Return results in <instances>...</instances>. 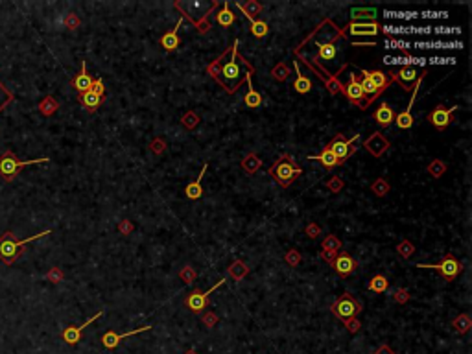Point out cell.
Listing matches in <instances>:
<instances>
[{
	"mask_svg": "<svg viewBox=\"0 0 472 354\" xmlns=\"http://www.w3.org/2000/svg\"><path fill=\"white\" fill-rule=\"evenodd\" d=\"M284 260L290 267H297L301 264V260H303V257H301V253H299L297 249H290L288 253L284 255Z\"/></svg>",
	"mask_w": 472,
	"mask_h": 354,
	"instance_id": "ee69618b",
	"label": "cell"
},
{
	"mask_svg": "<svg viewBox=\"0 0 472 354\" xmlns=\"http://www.w3.org/2000/svg\"><path fill=\"white\" fill-rule=\"evenodd\" d=\"M236 8L242 11L245 17H248V20L251 23V20H255V15H258L262 11V4H258L257 0H249V2H245V4H242V2H236Z\"/></svg>",
	"mask_w": 472,
	"mask_h": 354,
	"instance_id": "4316f807",
	"label": "cell"
},
{
	"mask_svg": "<svg viewBox=\"0 0 472 354\" xmlns=\"http://www.w3.org/2000/svg\"><path fill=\"white\" fill-rule=\"evenodd\" d=\"M363 148H365L373 157L378 159V157H382L387 150H389V140H387L380 131H375L371 137L363 140Z\"/></svg>",
	"mask_w": 472,
	"mask_h": 354,
	"instance_id": "4fadbf2b",
	"label": "cell"
},
{
	"mask_svg": "<svg viewBox=\"0 0 472 354\" xmlns=\"http://www.w3.org/2000/svg\"><path fill=\"white\" fill-rule=\"evenodd\" d=\"M179 277H181V281H183L184 284H192V282L196 281L197 273H196V269H194L192 266H184L183 269L179 272Z\"/></svg>",
	"mask_w": 472,
	"mask_h": 354,
	"instance_id": "7bdbcfd3",
	"label": "cell"
},
{
	"mask_svg": "<svg viewBox=\"0 0 472 354\" xmlns=\"http://www.w3.org/2000/svg\"><path fill=\"white\" fill-rule=\"evenodd\" d=\"M248 273H249V266H245L242 260H234L229 266V277H233L234 281H242Z\"/></svg>",
	"mask_w": 472,
	"mask_h": 354,
	"instance_id": "836d02e7",
	"label": "cell"
},
{
	"mask_svg": "<svg viewBox=\"0 0 472 354\" xmlns=\"http://www.w3.org/2000/svg\"><path fill=\"white\" fill-rule=\"evenodd\" d=\"M353 46H376V43H369V41H363V43H353Z\"/></svg>",
	"mask_w": 472,
	"mask_h": 354,
	"instance_id": "680465c9",
	"label": "cell"
},
{
	"mask_svg": "<svg viewBox=\"0 0 472 354\" xmlns=\"http://www.w3.org/2000/svg\"><path fill=\"white\" fill-rule=\"evenodd\" d=\"M343 92H345V96L348 98L351 103L358 106L360 109H367V100H365V96H363L362 89H360V83H358V79H356V74H348V83L347 85H343Z\"/></svg>",
	"mask_w": 472,
	"mask_h": 354,
	"instance_id": "8fae6325",
	"label": "cell"
},
{
	"mask_svg": "<svg viewBox=\"0 0 472 354\" xmlns=\"http://www.w3.org/2000/svg\"><path fill=\"white\" fill-rule=\"evenodd\" d=\"M321 247H323V251L338 253L339 249H341V240L336 235H326L325 238H323V242H321Z\"/></svg>",
	"mask_w": 472,
	"mask_h": 354,
	"instance_id": "d590c367",
	"label": "cell"
},
{
	"mask_svg": "<svg viewBox=\"0 0 472 354\" xmlns=\"http://www.w3.org/2000/svg\"><path fill=\"white\" fill-rule=\"evenodd\" d=\"M458 109H459L458 106L450 107V109H446L445 106H436L434 111L428 115V120H430V124L434 126L437 131H445L450 126V122H452V115H454Z\"/></svg>",
	"mask_w": 472,
	"mask_h": 354,
	"instance_id": "30bf717a",
	"label": "cell"
},
{
	"mask_svg": "<svg viewBox=\"0 0 472 354\" xmlns=\"http://www.w3.org/2000/svg\"><path fill=\"white\" fill-rule=\"evenodd\" d=\"M409 299H412V295H409V291L406 290V288H397V290L393 291V301H395V303L406 304Z\"/></svg>",
	"mask_w": 472,
	"mask_h": 354,
	"instance_id": "f6af8a7d",
	"label": "cell"
},
{
	"mask_svg": "<svg viewBox=\"0 0 472 354\" xmlns=\"http://www.w3.org/2000/svg\"><path fill=\"white\" fill-rule=\"evenodd\" d=\"M78 101L81 103V107L85 111H89V113H94V111H96L98 107L101 106L104 98L98 96V94H94L92 91H87V92H81V94H78Z\"/></svg>",
	"mask_w": 472,
	"mask_h": 354,
	"instance_id": "603a6c76",
	"label": "cell"
},
{
	"mask_svg": "<svg viewBox=\"0 0 472 354\" xmlns=\"http://www.w3.org/2000/svg\"><path fill=\"white\" fill-rule=\"evenodd\" d=\"M294 67H295V72H297V79H295V83H294L295 92H299V94H306V92L312 91V81H310V79H308L304 74H301V69H299L297 59H295Z\"/></svg>",
	"mask_w": 472,
	"mask_h": 354,
	"instance_id": "484cf974",
	"label": "cell"
},
{
	"mask_svg": "<svg viewBox=\"0 0 472 354\" xmlns=\"http://www.w3.org/2000/svg\"><path fill=\"white\" fill-rule=\"evenodd\" d=\"M424 74L426 72H422V74H419V78H417V81H415V85H413V89H412V98H409V101H408V107L400 113V115H397L395 116V124H397V128L399 129H409L413 126V116H412V109H413V103H415V98H417V92H419V87H421V83H422V78H424Z\"/></svg>",
	"mask_w": 472,
	"mask_h": 354,
	"instance_id": "9c48e42d",
	"label": "cell"
},
{
	"mask_svg": "<svg viewBox=\"0 0 472 354\" xmlns=\"http://www.w3.org/2000/svg\"><path fill=\"white\" fill-rule=\"evenodd\" d=\"M118 231H120V235H124V236L131 235V233H133V231H135L133 221H129V220H122V221H120V225H118Z\"/></svg>",
	"mask_w": 472,
	"mask_h": 354,
	"instance_id": "f907efd6",
	"label": "cell"
},
{
	"mask_svg": "<svg viewBox=\"0 0 472 354\" xmlns=\"http://www.w3.org/2000/svg\"><path fill=\"white\" fill-rule=\"evenodd\" d=\"M41 162H50L48 157H43V159H32V161H20L13 152H4L0 155V177L8 183L15 181V177L18 175V172L23 170L24 166L30 164H41Z\"/></svg>",
	"mask_w": 472,
	"mask_h": 354,
	"instance_id": "3957f363",
	"label": "cell"
},
{
	"mask_svg": "<svg viewBox=\"0 0 472 354\" xmlns=\"http://www.w3.org/2000/svg\"><path fill=\"white\" fill-rule=\"evenodd\" d=\"M101 310L98 314H94L92 318H89L87 321L83 323V325H78V327H67L65 328L63 332H61V338H63V341L65 343H69V345H76L79 340H81V334H83V330L89 327V325H92V323L96 321L98 318H101Z\"/></svg>",
	"mask_w": 472,
	"mask_h": 354,
	"instance_id": "5bb4252c",
	"label": "cell"
},
{
	"mask_svg": "<svg viewBox=\"0 0 472 354\" xmlns=\"http://www.w3.org/2000/svg\"><path fill=\"white\" fill-rule=\"evenodd\" d=\"M470 316L468 314H461V316H458V318L452 321V328H454L458 334H467L468 330H470Z\"/></svg>",
	"mask_w": 472,
	"mask_h": 354,
	"instance_id": "d6a6232c",
	"label": "cell"
},
{
	"mask_svg": "<svg viewBox=\"0 0 472 354\" xmlns=\"http://www.w3.org/2000/svg\"><path fill=\"white\" fill-rule=\"evenodd\" d=\"M336 55H338V48H336L334 43H319V48H317V59L325 61V63H329V61H334Z\"/></svg>",
	"mask_w": 472,
	"mask_h": 354,
	"instance_id": "d4e9b609",
	"label": "cell"
},
{
	"mask_svg": "<svg viewBox=\"0 0 472 354\" xmlns=\"http://www.w3.org/2000/svg\"><path fill=\"white\" fill-rule=\"evenodd\" d=\"M184 354H197V352H196V350H194V349H188V350H187V352H184Z\"/></svg>",
	"mask_w": 472,
	"mask_h": 354,
	"instance_id": "91938a15",
	"label": "cell"
},
{
	"mask_svg": "<svg viewBox=\"0 0 472 354\" xmlns=\"http://www.w3.org/2000/svg\"><path fill=\"white\" fill-rule=\"evenodd\" d=\"M395 116H397L395 115V109L391 106H387V103H380L378 109L373 113V118H375V122L380 126L382 129L389 128L395 122Z\"/></svg>",
	"mask_w": 472,
	"mask_h": 354,
	"instance_id": "d6986e66",
	"label": "cell"
},
{
	"mask_svg": "<svg viewBox=\"0 0 472 354\" xmlns=\"http://www.w3.org/2000/svg\"><path fill=\"white\" fill-rule=\"evenodd\" d=\"M179 28H181V20L175 24L174 30H170L168 33H165V35L160 37V46H162L166 52L177 50L179 45H181V41H179Z\"/></svg>",
	"mask_w": 472,
	"mask_h": 354,
	"instance_id": "7402d4cb",
	"label": "cell"
},
{
	"mask_svg": "<svg viewBox=\"0 0 472 354\" xmlns=\"http://www.w3.org/2000/svg\"><path fill=\"white\" fill-rule=\"evenodd\" d=\"M59 109V103H57V100H55L54 96H46L43 98V101L39 103V111H41L45 116H50L54 115L55 111Z\"/></svg>",
	"mask_w": 472,
	"mask_h": 354,
	"instance_id": "e575fe53",
	"label": "cell"
},
{
	"mask_svg": "<svg viewBox=\"0 0 472 354\" xmlns=\"http://www.w3.org/2000/svg\"><path fill=\"white\" fill-rule=\"evenodd\" d=\"M79 24H81V20H79V18L76 17L74 13H69L67 17H65V26L69 28V30H76Z\"/></svg>",
	"mask_w": 472,
	"mask_h": 354,
	"instance_id": "f5cc1de1",
	"label": "cell"
},
{
	"mask_svg": "<svg viewBox=\"0 0 472 354\" xmlns=\"http://www.w3.org/2000/svg\"><path fill=\"white\" fill-rule=\"evenodd\" d=\"M360 138H362V135H360V133H356L353 138H348V140L343 137V133H338L334 138H332V140H330V144L326 148H330V150H332V153L338 157L339 164H343L348 157L354 153V150H356L354 146L358 144V140H360Z\"/></svg>",
	"mask_w": 472,
	"mask_h": 354,
	"instance_id": "52a82bcc",
	"label": "cell"
},
{
	"mask_svg": "<svg viewBox=\"0 0 472 354\" xmlns=\"http://www.w3.org/2000/svg\"><path fill=\"white\" fill-rule=\"evenodd\" d=\"M362 74L375 85V89L380 94L391 85V78L385 72H382V70H362Z\"/></svg>",
	"mask_w": 472,
	"mask_h": 354,
	"instance_id": "ffe728a7",
	"label": "cell"
},
{
	"mask_svg": "<svg viewBox=\"0 0 472 354\" xmlns=\"http://www.w3.org/2000/svg\"><path fill=\"white\" fill-rule=\"evenodd\" d=\"M225 282V279H220V281L216 282L214 286H212L209 291H203V290H194L192 294L188 295L187 299H184V304H187V308L190 310L192 314H203V310L207 308V304H209V295L212 294V291L218 288V286H221Z\"/></svg>",
	"mask_w": 472,
	"mask_h": 354,
	"instance_id": "ba28073f",
	"label": "cell"
},
{
	"mask_svg": "<svg viewBox=\"0 0 472 354\" xmlns=\"http://www.w3.org/2000/svg\"><path fill=\"white\" fill-rule=\"evenodd\" d=\"M216 20H218V24L220 26H223V28H229V26H233L234 24V15H233V11H231V8H229V2H223V8L216 13Z\"/></svg>",
	"mask_w": 472,
	"mask_h": 354,
	"instance_id": "f546056e",
	"label": "cell"
},
{
	"mask_svg": "<svg viewBox=\"0 0 472 354\" xmlns=\"http://www.w3.org/2000/svg\"><path fill=\"white\" fill-rule=\"evenodd\" d=\"M415 266L419 267V269H434V272L439 273L445 281H454L456 277L461 273V269H463V266H461V262H458L456 260V257L452 253L446 255L441 262L437 264H415Z\"/></svg>",
	"mask_w": 472,
	"mask_h": 354,
	"instance_id": "8992f818",
	"label": "cell"
},
{
	"mask_svg": "<svg viewBox=\"0 0 472 354\" xmlns=\"http://www.w3.org/2000/svg\"><path fill=\"white\" fill-rule=\"evenodd\" d=\"M201 321L207 328H214L216 325H218V321H220V318H218L214 312H205L201 316Z\"/></svg>",
	"mask_w": 472,
	"mask_h": 354,
	"instance_id": "7dc6e473",
	"label": "cell"
},
{
	"mask_svg": "<svg viewBox=\"0 0 472 354\" xmlns=\"http://www.w3.org/2000/svg\"><path fill=\"white\" fill-rule=\"evenodd\" d=\"M362 310H363L362 303L358 299H354L351 294H343L341 297H338L334 303L330 304V312L334 314L341 323L347 321V319L356 318L358 314H362Z\"/></svg>",
	"mask_w": 472,
	"mask_h": 354,
	"instance_id": "5b68a950",
	"label": "cell"
},
{
	"mask_svg": "<svg viewBox=\"0 0 472 354\" xmlns=\"http://www.w3.org/2000/svg\"><path fill=\"white\" fill-rule=\"evenodd\" d=\"M48 235H50V229L43 231V233H39V235L28 236L26 240H17L13 233L8 231V233H4V235L0 236V260H2L4 264H8V266H11V264L17 262V258L20 257L24 245L30 244V242H33V240L43 238V236H48Z\"/></svg>",
	"mask_w": 472,
	"mask_h": 354,
	"instance_id": "6da1fadb",
	"label": "cell"
},
{
	"mask_svg": "<svg viewBox=\"0 0 472 354\" xmlns=\"http://www.w3.org/2000/svg\"><path fill=\"white\" fill-rule=\"evenodd\" d=\"M308 159H310V161H319L321 164L325 166L326 170H332V168L339 166L338 157L332 153V150H330V148H323V152H321L319 155H310Z\"/></svg>",
	"mask_w": 472,
	"mask_h": 354,
	"instance_id": "cb8c5ba5",
	"label": "cell"
},
{
	"mask_svg": "<svg viewBox=\"0 0 472 354\" xmlns=\"http://www.w3.org/2000/svg\"><path fill=\"white\" fill-rule=\"evenodd\" d=\"M304 233H306V236L308 238H317V236L321 235V227L317 225V223H308L306 225V229H304Z\"/></svg>",
	"mask_w": 472,
	"mask_h": 354,
	"instance_id": "11a10c76",
	"label": "cell"
},
{
	"mask_svg": "<svg viewBox=\"0 0 472 354\" xmlns=\"http://www.w3.org/2000/svg\"><path fill=\"white\" fill-rule=\"evenodd\" d=\"M242 168L248 172V174H257L262 168L260 157H258L257 153H248V155L242 159Z\"/></svg>",
	"mask_w": 472,
	"mask_h": 354,
	"instance_id": "f1b7e54d",
	"label": "cell"
},
{
	"mask_svg": "<svg viewBox=\"0 0 472 354\" xmlns=\"http://www.w3.org/2000/svg\"><path fill=\"white\" fill-rule=\"evenodd\" d=\"M358 262L354 260L353 257L348 253H345V251H341V255H336L334 262H332V267H334V272L338 273L339 277H348L351 273L356 269Z\"/></svg>",
	"mask_w": 472,
	"mask_h": 354,
	"instance_id": "9a60e30c",
	"label": "cell"
},
{
	"mask_svg": "<svg viewBox=\"0 0 472 354\" xmlns=\"http://www.w3.org/2000/svg\"><path fill=\"white\" fill-rule=\"evenodd\" d=\"M367 288H369L371 291H375V294H385V291H387V288H389V281H387L384 275H380V273H378V275H375L371 281H369Z\"/></svg>",
	"mask_w": 472,
	"mask_h": 354,
	"instance_id": "1f68e13d",
	"label": "cell"
},
{
	"mask_svg": "<svg viewBox=\"0 0 472 354\" xmlns=\"http://www.w3.org/2000/svg\"><path fill=\"white\" fill-rule=\"evenodd\" d=\"M92 81H94V79H92L91 74L87 72V63L81 61V70H79V74H76V78L70 79V85H72V89L78 91V94H81V92L91 91Z\"/></svg>",
	"mask_w": 472,
	"mask_h": 354,
	"instance_id": "e0dca14e",
	"label": "cell"
},
{
	"mask_svg": "<svg viewBox=\"0 0 472 354\" xmlns=\"http://www.w3.org/2000/svg\"><path fill=\"white\" fill-rule=\"evenodd\" d=\"M351 17H353L354 20H360V18H363L365 23H375L376 9L375 8H353V9H351Z\"/></svg>",
	"mask_w": 472,
	"mask_h": 354,
	"instance_id": "4dcf8cb0",
	"label": "cell"
},
{
	"mask_svg": "<svg viewBox=\"0 0 472 354\" xmlns=\"http://www.w3.org/2000/svg\"><path fill=\"white\" fill-rule=\"evenodd\" d=\"M351 35H365V37H375L376 33L380 32V24L376 23H351L345 28Z\"/></svg>",
	"mask_w": 472,
	"mask_h": 354,
	"instance_id": "ac0fdd59",
	"label": "cell"
},
{
	"mask_svg": "<svg viewBox=\"0 0 472 354\" xmlns=\"http://www.w3.org/2000/svg\"><path fill=\"white\" fill-rule=\"evenodd\" d=\"M336 255H338V253H332V251H321V258H323L325 262H329V264L334 262Z\"/></svg>",
	"mask_w": 472,
	"mask_h": 354,
	"instance_id": "6f0895ef",
	"label": "cell"
},
{
	"mask_svg": "<svg viewBox=\"0 0 472 354\" xmlns=\"http://www.w3.org/2000/svg\"><path fill=\"white\" fill-rule=\"evenodd\" d=\"M249 32L253 33V37H257V39H262V37H266L268 32H270V26H268L264 20H251V28H249Z\"/></svg>",
	"mask_w": 472,
	"mask_h": 354,
	"instance_id": "74e56055",
	"label": "cell"
},
{
	"mask_svg": "<svg viewBox=\"0 0 472 354\" xmlns=\"http://www.w3.org/2000/svg\"><path fill=\"white\" fill-rule=\"evenodd\" d=\"M207 168H209V162H205L201 168V172H199V175L196 177V181H192V183L188 184L187 189H184V196H187L188 199H192V201H196V199H199L203 196V186H201V181L203 177H205V172Z\"/></svg>",
	"mask_w": 472,
	"mask_h": 354,
	"instance_id": "44dd1931",
	"label": "cell"
},
{
	"mask_svg": "<svg viewBox=\"0 0 472 354\" xmlns=\"http://www.w3.org/2000/svg\"><path fill=\"white\" fill-rule=\"evenodd\" d=\"M248 81H249V92L245 94V96H243V103H245L249 109H257V107L262 106V94L253 89V85H251V74H248Z\"/></svg>",
	"mask_w": 472,
	"mask_h": 354,
	"instance_id": "83f0119b",
	"label": "cell"
},
{
	"mask_svg": "<svg viewBox=\"0 0 472 354\" xmlns=\"http://www.w3.org/2000/svg\"><path fill=\"white\" fill-rule=\"evenodd\" d=\"M343 325H345V328H347L351 334H356L360 328H362V323L358 321L356 318H353V319H347V321H343Z\"/></svg>",
	"mask_w": 472,
	"mask_h": 354,
	"instance_id": "816d5d0a",
	"label": "cell"
},
{
	"mask_svg": "<svg viewBox=\"0 0 472 354\" xmlns=\"http://www.w3.org/2000/svg\"><path fill=\"white\" fill-rule=\"evenodd\" d=\"M91 91L94 92V94H98V96H106V85H104V79L101 78H96L94 81H92V87Z\"/></svg>",
	"mask_w": 472,
	"mask_h": 354,
	"instance_id": "681fc988",
	"label": "cell"
},
{
	"mask_svg": "<svg viewBox=\"0 0 472 354\" xmlns=\"http://www.w3.org/2000/svg\"><path fill=\"white\" fill-rule=\"evenodd\" d=\"M236 59H238V39L234 41L231 59L221 67L220 74H218V81H220L221 85H225V87H227V92H231V94H233V92L240 87V83H242V72H240V65Z\"/></svg>",
	"mask_w": 472,
	"mask_h": 354,
	"instance_id": "277c9868",
	"label": "cell"
},
{
	"mask_svg": "<svg viewBox=\"0 0 472 354\" xmlns=\"http://www.w3.org/2000/svg\"><path fill=\"white\" fill-rule=\"evenodd\" d=\"M373 354H395V350L391 349V347L387 345V343H382V345L378 347V349H376Z\"/></svg>",
	"mask_w": 472,
	"mask_h": 354,
	"instance_id": "9f6ffc18",
	"label": "cell"
},
{
	"mask_svg": "<svg viewBox=\"0 0 472 354\" xmlns=\"http://www.w3.org/2000/svg\"><path fill=\"white\" fill-rule=\"evenodd\" d=\"M303 174V168H299L295 164L294 157L290 153H282L277 159V162L270 168V175L275 179L277 184H280L282 189H288L290 184L297 179V175Z\"/></svg>",
	"mask_w": 472,
	"mask_h": 354,
	"instance_id": "7a4b0ae2",
	"label": "cell"
},
{
	"mask_svg": "<svg viewBox=\"0 0 472 354\" xmlns=\"http://www.w3.org/2000/svg\"><path fill=\"white\" fill-rule=\"evenodd\" d=\"M290 74H292V70H290V67L284 63H279L275 69L271 70V76H273V79H277V81H284V79H288Z\"/></svg>",
	"mask_w": 472,
	"mask_h": 354,
	"instance_id": "ab89813d",
	"label": "cell"
},
{
	"mask_svg": "<svg viewBox=\"0 0 472 354\" xmlns=\"http://www.w3.org/2000/svg\"><path fill=\"white\" fill-rule=\"evenodd\" d=\"M417 78H419V74L413 67H402L399 72L393 74V79L400 83V87H402L404 91H412L415 81H417Z\"/></svg>",
	"mask_w": 472,
	"mask_h": 354,
	"instance_id": "2e32d148",
	"label": "cell"
},
{
	"mask_svg": "<svg viewBox=\"0 0 472 354\" xmlns=\"http://www.w3.org/2000/svg\"><path fill=\"white\" fill-rule=\"evenodd\" d=\"M397 253H399L402 258H409L413 253H415V245H413L409 240H402V242L397 245Z\"/></svg>",
	"mask_w": 472,
	"mask_h": 354,
	"instance_id": "60d3db41",
	"label": "cell"
},
{
	"mask_svg": "<svg viewBox=\"0 0 472 354\" xmlns=\"http://www.w3.org/2000/svg\"><path fill=\"white\" fill-rule=\"evenodd\" d=\"M181 124L187 129H194L199 124V116H197V113H194V111H188V113L183 115V118H181Z\"/></svg>",
	"mask_w": 472,
	"mask_h": 354,
	"instance_id": "b9f144b4",
	"label": "cell"
},
{
	"mask_svg": "<svg viewBox=\"0 0 472 354\" xmlns=\"http://www.w3.org/2000/svg\"><path fill=\"white\" fill-rule=\"evenodd\" d=\"M326 189H329L332 194L341 192V189H343V181H341V177H338V175L330 177V179L326 181Z\"/></svg>",
	"mask_w": 472,
	"mask_h": 354,
	"instance_id": "bcb514c9",
	"label": "cell"
},
{
	"mask_svg": "<svg viewBox=\"0 0 472 354\" xmlns=\"http://www.w3.org/2000/svg\"><path fill=\"white\" fill-rule=\"evenodd\" d=\"M148 330H152V325H146V327L135 328V330L124 332V334H118V332H115V330H107L106 334L101 336V345L106 347V349L113 350V349H116V347L120 345V341L124 340V338H128V336H137V334H140V332H148Z\"/></svg>",
	"mask_w": 472,
	"mask_h": 354,
	"instance_id": "7c38bea8",
	"label": "cell"
},
{
	"mask_svg": "<svg viewBox=\"0 0 472 354\" xmlns=\"http://www.w3.org/2000/svg\"><path fill=\"white\" fill-rule=\"evenodd\" d=\"M150 148H152L153 153H157V155H159V153H162L166 150V142L162 140V138H153L152 144H150Z\"/></svg>",
	"mask_w": 472,
	"mask_h": 354,
	"instance_id": "db71d44e",
	"label": "cell"
},
{
	"mask_svg": "<svg viewBox=\"0 0 472 354\" xmlns=\"http://www.w3.org/2000/svg\"><path fill=\"white\" fill-rule=\"evenodd\" d=\"M46 279H48L50 282H54V284H57V282L63 281V272H61L59 267H55V266H54V267L50 269V272L46 273Z\"/></svg>",
	"mask_w": 472,
	"mask_h": 354,
	"instance_id": "c3c4849f",
	"label": "cell"
},
{
	"mask_svg": "<svg viewBox=\"0 0 472 354\" xmlns=\"http://www.w3.org/2000/svg\"><path fill=\"white\" fill-rule=\"evenodd\" d=\"M371 190L376 194V196H378V198H384L385 194H387V192L391 190V186H389V183H387L385 179L378 177V179H375V181L371 183Z\"/></svg>",
	"mask_w": 472,
	"mask_h": 354,
	"instance_id": "f35d334b",
	"label": "cell"
},
{
	"mask_svg": "<svg viewBox=\"0 0 472 354\" xmlns=\"http://www.w3.org/2000/svg\"><path fill=\"white\" fill-rule=\"evenodd\" d=\"M446 172V164L441 159H434V161L428 164V174L434 177V179H439V177H443Z\"/></svg>",
	"mask_w": 472,
	"mask_h": 354,
	"instance_id": "8d00e7d4",
	"label": "cell"
}]
</instances>
